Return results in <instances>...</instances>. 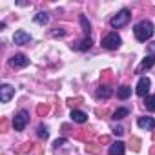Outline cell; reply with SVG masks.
I'll use <instances>...</instances> for the list:
<instances>
[{
	"instance_id": "cell-10",
	"label": "cell",
	"mask_w": 155,
	"mask_h": 155,
	"mask_svg": "<svg viewBox=\"0 0 155 155\" xmlns=\"http://www.w3.org/2000/svg\"><path fill=\"white\" fill-rule=\"evenodd\" d=\"M153 66H155V55H148V57L142 58V62L139 64L137 73H142V71H146V69H150V68H153Z\"/></svg>"
},
{
	"instance_id": "cell-6",
	"label": "cell",
	"mask_w": 155,
	"mask_h": 155,
	"mask_svg": "<svg viewBox=\"0 0 155 155\" xmlns=\"http://www.w3.org/2000/svg\"><path fill=\"white\" fill-rule=\"evenodd\" d=\"M13 42L18 44V46H24V44H29L31 42V35L24 29H18L15 35H13Z\"/></svg>"
},
{
	"instance_id": "cell-21",
	"label": "cell",
	"mask_w": 155,
	"mask_h": 155,
	"mask_svg": "<svg viewBox=\"0 0 155 155\" xmlns=\"http://www.w3.org/2000/svg\"><path fill=\"white\" fill-rule=\"evenodd\" d=\"M113 133H115V135H122V133H124V128H122V126H117V128L113 130Z\"/></svg>"
},
{
	"instance_id": "cell-16",
	"label": "cell",
	"mask_w": 155,
	"mask_h": 155,
	"mask_svg": "<svg viewBox=\"0 0 155 155\" xmlns=\"http://www.w3.org/2000/svg\"><path fill=\"white\" fill-rule=\"evenodd\" d=\"M117 95H119L120 99H128V97L131 95V88H128V86H120L119 91H117Z\"/></svg>"
},
{
	"instance_id": "cell-20",
	"label": "cell",
	"mask_w": 155,
	"mask_h": 155,
	"mask_svg": "<svg viewBox=\"0 0 155 155\" xmlns=\"http://www.w3.org/2000/svg\"><path fill=\"white\" fill-rule=\"evenodd\" d=\"M38 137H42V139L48 137V128H46V126H40V128H38Z\"/></svg>"
},
{
	"instance_id": "cell-13",
	"label": "cell",
	"mask_w": 155,
	"mask_h": 155,
	"mask_svg": "<svg viewBox=\"0 0 155 155\" xmlns=\"http://www.w3.org/2000/svg\"><path fill=\"white\" fill-rule=\"evenodd\" d=\"M110 95H111V88H108V86H101L97 90V97L99 99H108Z\"/></svg>"
},
{
	"instance_id": "cell-8",
	"label": "cell",
	"mask_w": 155,
	"mask_h": 155,
	"mask_svg": "<svg viewBox=\"0 0 155 155\" xmlns=\"http://www.w3.org/2000/svg\"><path fill=\"white\" fill-rule=\"evenodd\" d=\"M13 95H15V88H11L9 84H4L0 88V101L2 102H9Z\"/></svg>"
},
{
	"instance_id": "cell-23",
	"label": "cell",
	"mask_w": 155,
	"mask_h": 155,
	"mask_svg": "<svg viewBox=\"0 0 155 155\" xmlns=\"http://www.w3.org/2000/svg\"><path fill=\"white\" fill-rule=\"evenodd\" d=\"M148 48H150V51H151V53H155V42H151Z\"/></svg>"
},
{
	"instance_id": "cell-12",
	"label": "cell",
	"mask_w": 155,
	"mask_h": 155,
	"mask_svg": "<svg viewBox=\"0 0 155 155\" xmlns=\"http://www.w3.org/2000/svg\"><path fill=\"white\" fill-rule=\"evenodd\" d=\"M71 120L73 122H79V124H84L88 120V115L84 111H81V110H73L71 111Z\"/></svg>"
},
{
	"instance_id": "cell-4",
	"label": "cell",
	"mask_w": 155,
	"mask_h": 155,
	"mask_svg": "<svg viewBox=\"0 0 155 155\" xmlns=\"http://www.w3.org/2000/svg\"><path fill=\"white\" fill-rule=\"evenodd\" d=\"M28 120H29L28 111H18V113L15 115V119H13V128H15L17 131H22V130L28 126Z\"/></svg>"
},
{
	"instance_id": "cell-14",
	"label": "cell",
	"mask_w": 155,
	"mask_h": 155,
	"mask_svg": "<svg viewBox=\"0 0 155 155\" xmlns=\"http://www.w3.org/2000/svg\"><path fill=\"white\" fill-rule=\"evenodd\" d=\"M128 115H130V110H128V108H119V110H115L113 119H115V120H120V119H124V117H128Z\"/></svg>"
},
{
	"instance_id": "cell-11",
	"label": "cell",
	"mask_w": 155,
	"mask_h": 155,
	"mask_svg": "<svg viewBox=\"0 0 155 155\" xmlns=\"http://www.w3.org/2000/svg\"><path fill=\"white\" fill-rule=\"evenodd\" d=\"M124 151H126V146H124V142H120V140L113 142V144L110 146V150H108L110 155H124Z\"/></svg>"
},
{
	"instance_id": "cell-9",
	"label": "cell",
	"mask_w": 155,
	"mask_h": 155,
	"mask_svg": "<svg viewBox=\"0 0 155 155\" xmlns=\"http://www.w3.org/2000/svg\"><path fill=\"white\" fill-rule=\"evenodd\" d=\"M137 124H139V128L151 131V130L155 128V119H153V117H139V119H137Z\"/></svg>"
},
{
	"instance_id": "cell-22",
	"label": "cell",
	"mask_w": 155,
	"mask_h": 155,
	"mask_svg": "<svg viewBox=\"0 0 155 155\" xmlns=\"http://www.w3.org/2000/svg\"><path fill=\"white\" fill-rule=\"evenodd\" d=\"M62 144H66V139H57V140H55V148H58V146H62Z\"/></svg>"
},
{
	"instance_id": "cell-17",
	"label": "cell",
	"mask_w": 155,
	"mask_h": 155,
	"mask_svg": "<svg viewBox=\"0 0 155 155\" xmlns=\"http://www.w3.org/2000/svg\"><path fill=\"white\" fill-rule=\"evenodd\" d=\"M144 104H146V110L155 111V95H148L146 101H144Z\"/></svg>"
},
{
	"instance_id": "cell-18",
	"label": "cell",
	"mask_w": 155,
	"mask_h": 155,
	"mask_svg": "<svg viewBox=\"0 0 155 155\" xmlns=\"http://www.w3.org/2000/svg\"><path fill=\"white\" fill-rule=\"evenodd\" d=\"M35 22L37 24H46L48 22V13H37L35 15Z\"/></svg>"
},
{
	"instance_id": "cell-1",
	"label": "cell",
	"mask_w": 155,
	"mask_h": 155,
	"mask_svg": "<svg viewBox=\"0 0 155 155\" xmlns=\"http://www.w3.org/2000/svg\"><path fill=\"white\" fill-rule=\"evenodd\" d=\"M135 38L139 40V42H146V40H150L151 37H153V24L150 22V20H140L137 26H135Z\"/></svg>"
},
{
	"instance_id": "cell-7",
	"label": "cell",
	"mask_w": 155,
	"mask_h": 155,
	"mask_svg": "<svg viewBox=\"0 0 155 155\" xmlns=\"http://www.w3.org/2000/svg\"><path fill=\"white\" fill-rule=\"evenodd\" d=\"M9 64H11L13 68H26V66L29 64V58H28L26 55L18 53V55H13V57L9 58Z\"/></svg>"
},
{
	"instance_id": "cell-3",
	"label": "cell",
	"mask_w": 155,
	"mask_h": 155,
	"mask_svg": "<svg viewBox=\"0 0 155 155\" xmlns=\"http://www.w3.org/2000/svg\"><path fill=\"white\" fill-rule=\"evenodd\" d=\"M120 37L117 35V33H110V35H106L104 38H102V46L106 48V49H117L119 46H120Z\"/></svg>"
},
{
	"instance_id": "cell-5",
	"label": "cell",
	"mask_w": 155,
	"mask_h": 155,
	"mask_svg": "<svg viewBox=\"0 0 155 155\" xmlns=\"http://www.w3.org/2000/svg\"><path fill=\"white\" fill-rule=\"evenodd\" d=\"M150 86H151V82H150L148 77H140L139 82H137V95H139V97H148Z\"/></svg>"
},
{
	"instance_id": "cell-15",
	"label": "cell",
	"mask_w": 155,
	"mask_h": 155,
	"mask_svg": "<svg viewBox=\"0 0 155 155\" xmlns=\"http://www.w3.org/2000/svg\"><path fill=\"white\" fill-rule=\"evenodd\" d=\"M90 46H91V40H90V37H86V38L81 40L79 44H75L73 48H75V49H79V51H84V49H88Z\"/></svg>"
},
{
	"instance_id": "cell-19",
	"label": "cell",
	"mask_w": 155,
	"mask_h": 155,
	"mask_svg": "<svg viewBox=\"0 0 155 155\" xmlns=\"http://www.w3.org/2000/svg\"><path fill=\"white\" fill-rule=\"evenodd\" d=\"M81 24H82V28H84V33L90 37V22L86 20V17H84V15L81 17Z\"/></svg>"
},
{
	"instance_id": "cell-2",
	"label": "cell",
	"mask_w": 155,
	"mask_h": 155,
	"mask_svg": "<svg viewBox=\"0 0 155 155\" xmlns=\"http://www.w3.org/2000/svg\"><path fill=\"white\" fill-rule=\"evenodd\" d=\"M130 18H131V13H130L128 9H122V11H119V13L110 20V26H111V28H122V26H126V24L130 22Z\"/></svg>"
}]
</instances>
